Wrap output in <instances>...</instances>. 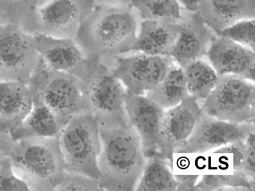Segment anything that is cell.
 <instances>
[{"mask_svg":"<svg viewBox=\"0 0 255 191\" xmlns=\"http://www.w3.org/2000/svg\"><path fill=\"white\" fill-rule=\"evenodd\" d=\"M0 191H30L27 184L14 173L8 157L3 155L0 161Z\"/></svg>","mask_w":255,"mask_h":191,"instance_id":"f1b7e54d","label":"cell"},{"mask_svg":"<svg viewBox=\"0 0 255 191\" xmlns=\"http://www.w3.org/2000/svg\"><path fill=\"white\" fill-rule=\"evenodd\" d=\"M2 155H0V160H1V157H2Z\"/></svg>","mask_w":255,"mask_h":191,"instance_id":"d590c367","label":"cell"},{"mask_svg":"<svg viewBox=\"0 0 255 191\" xmlns=\"http://www.w3.org/2000/svg\"><path fill=\"white\" fill-rule=\"evenodd\" d=\"M197 11L218 34L236 22L255 18V0H202Z\"/></svg>","mask_w":255,"mask_h":191,"instance_id":"ac0fdd59","label":"cell"},{"mask_svg":"<svg viewBox=\"0 0 255 191\" xmlns=\"http://www.w3.org/2000/svg\"><path fill=\"white\" fill-rule=\"evenodd\" d=\"M40 59L35 34L14 23L0 24V81L27 84Z\"/></svg>","mask_w":255,"mask_h":191,"instance_id":"ba28073f","label":"cell"},{"mask_svg":"<svg viewBox=\"0 0 255 191\" xmlns=\"http://www.w3.org/2000/svg\"><path fill=\"white\" fill-rule=\"evenodd\" d=\"M67 123L33 99V106L29 113L17 128L8 133L14 140L57 137Z\"/></svg>","mask_w":255,"mask_h":191,"instance_id":"ffe728a7","label":"cell"},{"mask_svg":"<svg viewBox=\"0 0 255 191\" xmlns=\"http://www.w3.org/2000/svg\"><path fill=\"white\" fill-rule=\"evenodd\" d=\"M189 94L204 100L216 86L219 75L207 57L192 61L182 67Z\"/></svg>","mask_w":255,"mask_h":191,"instance_id":"7402d4cb","label":"cell"},{"mask_svg":"<svg viewBox=\"0 0 255 191\" xmlns=\"http://www.w3.org/2000/svg\"><path fill=\"white\" fill-rule=\"evenodd\" d=\"M188 95L183 69L175 64L145 95L165 110L176 106Z\"/></svg>","mask_w":255,"mask_h":191,"instance_id":"44dd1931","label":"cell"},{"mask_svg":"<svg viewBox=\"0 0 255 191\" xmlns=\"http://www.w3.org/2000/svg\"><path fill=\"white\" fill-rule=\"evenodd\" d=\"M174 177L177 183V191H194L199 176L176 175Z\"/></svg>","mask_w":255,"mask_h":191,"instance_id":"1f68e13d","label":"cell"},{"mask_svg":"<svg viewBox=\"0 0 255 191\" xmlns=\"http://www.w3.org/2000/svg\"><path fill=\"white\" fill-rule=\"evenodd\" d=\"M130 5L141 20L177 22L182 9L177 0H130Z\"/></svg>","mask_w":255,"mask_h":191,"instance_id":"d4e9b609","label":"cell"},{"mask_svg":"<svg viewBox=\"0 0 255 191\" xmlns=\"http://www.w3.org/2000/svg\"><path fill=\"white\" fill-rule=\"evenodd\" d=\"M141 20L130 5H95L75 40L88 57L112 67L118 57L131 52Z\"/></svg>","mask_w":255,"mask_h":191,"instance_id":"6da1fadb","label":"cell"},{"mask_svg":"<svg viewBox=\"0 0 255 191\" xmlns=\"http://www.w3.org/2000/svg\"><path fill=\"white\" fill-rule=\"evenodd\" d=\"M95 5L93 0H43L36 12L35 34L75 39Z\"/></svg>","mask_w":255,"mask_h":191,"instance_id":"30bf717a","label":"cell"},{"mask_svg":"<svg viewBox=\"0 0 255 191\" xmlns=\"http://www.w3.org/2000/svg\"><path fill=\"white\" fill-rule=\"evenodd\" d=\"M41 59L49 67L77 77L86 68L88 57L75 39L35 34Z\"/></svg>","mask_w":255,"mask_h":191,"instance_id":"2e32d148","label":"cell"},{"mask_svg":"<svg viewBox=\"0 0 255 191\" xmlns=\"http://www.w3.org/2000/svg\"><path fill=\"white\" fill-rule=\"evenodd\" d=\"M177 188V183L164 161L155 157L146 159L135 191H174Z\"/></svg>","mask_w":255,"mask_h":191,"instance_id":"603a6c76","label":"cell"},{"mask_svg":"<svg viewBox=\"0 0 255 191\" xmlns=\"http://www.w3.org/2000/svg\"><path fill=\"white\" fill-rule=\"evenodd\" d=\"M244 143L245 141H239L230 143L217 149L214 153L233 154L234 170L241 171L244 151Z\"/></svg>","mask_w":255,"mask_h":191,"instance_id":"4dcf8cb0","label":"cell"},{"mask_svg":"<svg viewBox=\"0 0 255 191\" xmlns=\"http://www.w3.org/2000/svg\"><path fill=\"white\" fill-rule=\"evenodd\" d=\"M241 172L255 180V131L250 133L245 141Z\"/></svg>","mask_w":255,"mask_h":191,"instance_id":"f546056e","label":"cell"},{"mask_svg":"<svg viewBox=\"0 0 255 191\" xmlns=\"http://www.w3.org/2000/svg\"><path fill=\"white\" fill-rule=\"evenodd\" d=\"M55 191H103V190L98 179L82 173L66 171Z\"/></svg>","mask_w":255,"mask_h":191,"instance_id":"83f0119b","label":"cell"},{"mask_svg":"<svg viewBox=\"0 0 255 191\" xmlns=\"http://www.w3.org/2000/svg\"><path fill=\"white\" fill-rule=\"evenodd\" d=\"M206 57L219 76L233 75L255 81V51L217 34Z\"/></svg>","mask_w":255,"mask_h":191,"instance_id":"9a60e30c","label":"cell"},{"mask_svg":"<svg viewBox=\"0 0 255 191\" xmlns=\"http://www.w3.org/2000/svg\"><path fill=\"white\" fill-rule=\"evenodd\" d=\"M125 100L128 123L140 137L145 158L155 157L164 110L145 95L135 94L126 89Z\"/></svg>","mask_w":255,"mask_h":191,"instance_id":"5bb4252c","label":"cell"},{"mask_svg":"<svg viewBox=\"0 0 255 191\" xmlns=\"http://www.w3.org/2000/svg\"><path fill=\"white\" fill-rule=\"evenodd\" d=\"M181 7L187 10H197L202 0H177Z\"/></svg>","mask_w":255,"mask_h":191,"instance_id":"d6a6232c","label":"cell"},{"mask_svg":"<svg viewBox=\"0 0 255 191\" xmlns=\"http://www.w3.org/2000/svg\"><path fill=\"white\" fill-rule=\"evenodd\" d=\"M57 139L66 171L99 179L101 142L98 123L91 114L83 113L71 118Z\"/></svg>","mask_w":255,"mask_h":191,"instance_id":"8992f818","label":"cell"},{"mask_svg":"<svg viewBox=\"0 0 255 191\" xmlns=\"http://www.w3.org/2000/svg\"><path fill=\"white\" fill-rule=\"evenodd\" d=\"M95 5H130V0H93Z\"/></svg>","mask_w":255,"mask_h":191,"instance_id":"836d02e7","label":"cell"},{"mask_svg":"<svg viewBox=\"0 0 255 191\" xmlns=\"http://www.w3.org/2000/svg\"><path fill=\"white\" fill-rule=\"evenodd\" d=\"M79 79L90 113L99 125L112 127L129 124L125 110L126 88L111 67L88 57Z\"/></svg>","mask_w":255,"mask_h":191,"instance_id":"277c9868","label":"cell"},{"mask_svg":"<svg viewBox=\"0 0 255 191\" xmlns=\"http://www.w3.org/2000/svg\"><path fill=\"white\" fill-rule=\"evenodd\" d=\"M254 82L233 75L219 76L218 82L201 106L205 113L234 123L255 122Z\"/></svg>","mask_w":255,"mask_h":191,"instance_id":"52a82bcc","label":"cell"},{"mask_svg":"<svg viewBox=\"0 0 255 191\" xmlns=\"http://www.w3.org/2000/svg\"><path fill=\"white\" fill-rule=\"evenodd\" d=\"M201 113L199 101L190 95L176 106L164 111L155 157L171 161L175 149L190 136Z\"/></svg>","mask_w":255,"mask_h":191,"instance_id":"7c38bea8","label":"cell"},{"mask_svg":"<svg viewBox=\"0 0 255 191\" xmlns=\"http://www.w3.org/2000/svg\"><path fill=\"white\" fill-rule=\"evenodd\" d=\"M255 131V122L234 123L219 120L202 111L190 136L173 153L198 154L230 143L245 141Z\"/></svg>","mask_w":255,"mask_h":191,"instance_id":"8fae6325","label":"cell"},{"mask_svg":"<svg viewBox=\"0 0 255 191\" xmlns=\"http://www.w3.org/2000/svg\"><path fill=\"white\" fill-rule=\"evenodd\" d=\"M177 23L178 32L171 55L177 64L183 67L192 61L206 58L217 34L197 11L182 8Z\"/></svg>","mask_w":255,"mask_h":191,"instance_id":"4fadbf2b","label":"cell"},{"mask_svg":"<svg viewBox=\"0 0 255 191\" xmlns=\"http://www.w3.org/2000/svg\"><path fill=\"white\" fill-rule=\"evenodd\" d=\"M255 181L243 172L234 170L232 175H206L196 184L194 191L220 190L226 187L255 190Z\"/></svg>","mask_w":255,"mask_h":191,"instance_id":"484cf974","label":"cell"},{"mask_svg":"<svg viewBox=\"0 0 255 191\" xmlns=\"http://www.w3.org/2000/svg\"><path fill=\"white\" fill-rule=\"evenodd\" d=\"M43 0H0L3 22L17 24L35 34L36 10Z\"/></svg>","mask_w":255,"mask_h":191,"instance_id":"cb8c5ba5","label":"cell"},{"mask_svg":"<svg viewBox=\"0 0 255 191\" xmlns=\"http://www.w3.org/2000/svg\"><path fill=\"white\" fill-rule=\"evenodd\" d=\"M177 63L171 56H154L131 52L118 57L111 67L128 91L145 95Z\"/></svg>","mask_w":255,"mask_h":191,"instance_id":"9c48e42d","label":"cell"},{"mask_svg":"<svg viewBox=\"0 0 255 191\" xmlns=\"http://www.w3.org/2000/svg\"><path fill=\"white\" fill-rule=\"evenodd\" d=\"M218 34L255 51V18L236 22Z\"/></svg>","mask_w":255,"mask_h":191,"instance_id":"4316f807","label":"cell"},{"mask_svg":"<svg viewBox=\"0 0 255 191\" xmlns=\"http://www.w3.org/2000/svg\"><path fill=\"white\" fill-rule=\"evenodd\" d=\"M2 23H4L3 22V20H2V17H1V15L0 14V24Z\"/></svg>","mask_w":255,"mask_h":191,"instance_id":"e575fe53","label":"cell"},{"mask_svg":"<svg viewBox=\"0 0 255 191\" xmlns=\"http://www.w3.org/2000/svg\"><path fill=\"white\" fill-rule=\"evenodd\" d=\"M27 85L33 99L66 122L79 114L90 113L79 79L49 67L41 58Z\"/></svg>","mask_w":255,"mask_h":191,"instance_id":"5b68a950","label":"cell"},{"mask_svg":"<svg viewBox=\"0 0 255 191\" xmlns=\"http://www.w3.org/2000/svg\"><path fill=\"white\" fill-rule=\"evenodd\" d=\"M6 153L15 175L30 191H55L66 173L57 137L9 141Z\"/></svg>","mask_w":255,"mask_h":191,"instance_id":"3957f363","label":"cell"},{"mask_svg":"<svg viewBox=\"0 0 255 191\" xmlns=\"http://www.w3.org/2000/svg\"><path fill=\"white\" fill-rule=\"evenodd\" d=\"M32 106V96L27 84L0 81V132H10L17 128Z\"/></svg>","mask_w":255,"mask_h":191,"instance_id":"e0dca14e","label":"cell"},{"mask_svg":"<svg viewBox=\"0 0 255 191\" xmlns=\"http://www.w3.org/2000/svg\"><path fill=\"white\" fill-rule=\"evenodd\" d=\"M99 125V124H98ZM101 142L98 167L103 191H132L145 166L140 137L130 125H99Z\"/></svg>","mask_w":255,"mask_h":191,"instance_id":"7a4b0ae2","label":"cell"},{"mask_svg":"<svg viewBox=\"0 0 255 191\" xmlns=\"http://www.w3.org/2000/svg\"><path fill=\"white\" fill-rule=\"evenodd\" d=\"M178 32L177 22L141 20L131 52L171 56Z\"/></svg>","mask_w":255,"mask_h":191,"instance_id":"d6986e66","label":"cell"}]
</instances>
